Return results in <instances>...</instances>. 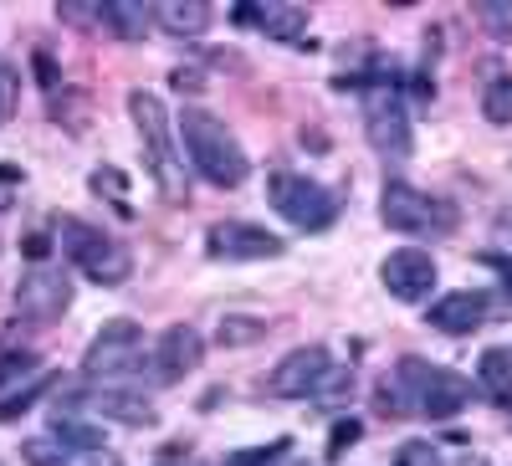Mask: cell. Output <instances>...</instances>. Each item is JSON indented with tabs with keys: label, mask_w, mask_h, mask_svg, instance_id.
Here are the masks:
<instances>
[{
	"label": "cell",
	"mask_w": 512,
	"mask_h": 466,
	"mask_svg": "<svg viewBox=\"0 0 512 466\" xmlns=\"http://www.w3.org/2000/svg\"><path fill=\"white\" fill-rule=\"evenodd\" d=\"M154 26L169 36H200L210 26V6L205 0H159L154 6Z\"/></svg>",
	"instance_id": "obj_20"
},
{
	"label": "cell",
	"mask_w": 512,
	"mask_h": 466,
	"mask_svg": "<svg viewBox=\"0 0 512 466\" xmlns=\"http://www.w3.org/2000/svg\"><path fill=\"white\" fill-rule=\"evenodd\" d=\"M16 103H21V72L11 62H0V129L16 118Z\"/></svg>",
	"instance_id": "obj_26"
},
{
	"label": "cell",
	"mask_w": 512,
	"mask_h": 466,
	"mask_svg": "<svg viewBox=\"0 0 512 466\" xmlns=\"http://www.w3.org/2000/svg\"><path fill=\"white\" fill-rule=\"evenodd\" d=\"M487 313H492V303L482 292H446L441 303H431V328L461 338V333H477L487 323Z\"/></svg>",
	"instance_id": "obj_18"
},
{
	"label": "cell",
	"mask_w": 512,
	"mask_h": 466,
	"mask_svg": "<svg viewBox=\"0 0 512 466\" xmlns=\"http://www.w3.org/2000/svg\"><path fill=\"white\" fill-rule=\"evenodd\" d=\"M272 466H297V461H292V451H287V456H277V461H272Z\"/></svg>",
	"instance_id": "obj_36"
},
{
	"label": "cell",
	"mask_w": 512,
	"mask_h": 466,
	"mask_svg": "<svg viewBox=\"0 0 512 466\" xmlns=\"http://www.w3.org/2000/svg\"><path fill=\"white\" fill-rule=\"evenodd\" d=\"M57 410H82V415L113 420V426H134V431H144V426H154V420H159L144 395L123 390V385H93V379H82V385L62 390Z\"/></svg>",
	"instance_id": "obj_8"
},
{
	"label": "cell",
	"mask_w": 512,
	"mask_h": 466,
	"mask_svg": "<svg viewBox=\"0 0 512 466\" xmlns=\"http://www.w3.org/2000/svg\"><path fill=\"white\" fill-rule=\"evenodd\" d=\"M262 338H267V323L262 318H221L216 344L221 349H246V344H262Z\"/></svg>",
	"instance_id": "obj_23"
},
{
	"label": "cell",
	"mask_w": 512,
	"mask_h": 466,
	"mask_svg": "<svg viewBox=\"0 0 512 466\" xmlns=\"http://www.w3.org/2000/svg\"><path fill=\"white\" fill-rule=\"evenodd\" d=\"M200 359H205V338L190 323H175L159 333V344L149 354V374H154V385H180L185 374L200 369Z\"/></svg>",
	"instance_id": "obj_13"
},
{
	"label": "cell",
	"mask_w": 512,
	"mask_h": 466,
	"mask_svg": "<svg viewBox=\"0 0 512 466\" xmlns=\"http://www.w3.org/2000/svg\"><path fill=\"white\" fill-rule=\"evenodd\" d=\"M26 369H36V354H16V349H0V385L21 379Z\"/></svg>",
	"instance_id": "obj_30"
},
{
	"label": "cell",
	"mask_w": 512,
	"mask_h": 466,
	"mask_svg": "<svg viewBox=\"0 0 512 466\" xmlns=\"http://www.w3.org/2000/svg\"><path fill=\"white\" fill-rule=\"evenodd\" d=\"M477 16H482V26H487L497 41H512V0H482Z\"/></svg>",
	"instance_id": "obj_25"
},
{
	"label": "cell",
	"mask_w": 512,
	"mask_h": 466,
	"mask_svg": "<svg viewBox=\"0 0 512 466\" xmlns=\"http://www.w3.org/2000/svg\"><path fill=\"white\" fill-rule=\"evenodd\" d=\"M241 26H256L267 41H282V47H308V11L287 6V0H262V6H236Z\"/></svg>",
	"instance_id": "obj_15"
},
{
	"label": "cell",
	"mask_w": 512,
	"mask_h": 466,
	"mask_svg": "<svg viewBox=\"0 0 512 466\" xmlns=\"http://www.w3.org/2000/svg\"><path fill=\"white\" fill-rule=\"evenodd\" d=\"M72 308V277L62 267H31L16 282V313L26 323H57Z\"/></svg>",
	"instance_id": "obj_11"
},
{
	"label": "cell",
	"mask_w": 512,
	"mask_h": 466,
	"mask_svg": "<svg viewBox=\"0 0 512 466\" xmlns=\"http://www.w3.org/2000/svg\"><path fill=\"white\" fill-rule=\"evenodd\" d=\"M477 385H482L502 410H512V349H487V354H482Z\"/></svg>",
	"instance_id": "obj_21"
},
{
	"label": "cell",
	"mask_w": 512,
	"mask_h": 466,
	"mask_svg": "<svg viewBox=\"0 0 512 466\" xmlns=\"http://www.w3.org/2000/svg\"><path fill=\"white\" fill-rule=\"evenodd\" d=\"M379 221L400 231V236H451L456 231V210L436 195H425L405 180H390L379 195Z\"/></svg>",
	"instance_id": "obj_5"
},
{
	"label": "cell",
	"mask_w": 512,
	"mask_h": 466,
	"mask_svg": "<svg viewBox=\"0 0 512 466\" xmlns=\"http://www.w3.org/2000/svg\"><path fill=\"white\" fill-rule=\"evenodd\" d=\"M395 466H441V451L431 441H405L395 451Z\"/></svg>",
	"instance_id": "obj_28"
},
{
	"label": "cell",
	"mask_w": 512,
	"mask_h": 466,
	"mask_svg": "<svg viewBox=\"0 0 512 466\" xmlns=\"http://www.w3.org/2000/svg\"><path fill=\"white\" fill-rule=\"evenodd\" d=\"M175 88H180V93H200V77L180 67V72H175Z\"/></svg>",
	"instance_id": "obj_34"
},
{
	"label": "cell",
	"mask_w": 512,
	"mask_h": 466,
	"mask_svg": "<svg viewBox=\"0 0 512 466\" xmlns=\"http://www.w3.org/2000/svg\"><path fill=\"white\" fill-rule=\"evenodd\" d=\"M180 134H185V154H190V164H195V175L210 180L216 190H236V185L251 175V159H246L241 139L226 129L216 113L185 108V113H180Z\"/></svg>",
	"instance_id": "obj_1"
},
{
	"label": "cell",
	"mask_w": 512,
	"mask_h": 466,
	"mask_svg": "<svg viewBox=\"0 0 512 466\" xmlns=\"http://www.w3.org/2000/svg\"><path fill=\"white\" fill-rule=\"evenodd\" d=\"M379 282H384V292H390L395 303H425V298H431V287H436V262H431V251L400 246L395 257H384Z\"/></svg>",
	"instance_id": "obj_12"
},
{
	"label": "cell",
	"mask_w": 512,
	"mask_h": 466,
	"mask_svg": "<svg viewBox=\"0 0 512 466\" xmlns=\"http://www.w3.org/2000/svg\"><path fill=\"white\" fill-rule=\"evenodd\" d=\"M492 226H497V236H512V200L497 210V221H492Z\"/></svg>",
	"instance_id": "obj_35"
},
{
	"label": "cell",
	"mask_w": 512,
	"mask_h": 466,
	"mask_svg": "<svg viewBox=\"0 0 512 466\" xmlns=\"http://www.w3.org/2000/svg\"><path fill=\"white\" fill-rule=\"evenodd\" d=\"M128 118H134L144 169L154 175L159 195L164 200H185V159H180V144H175V118H169V108L154 93L134 88L128 93Z\"/></svg>",
	"instance_id": "obj_2"
},
{
	"label": "cell",
	"mask_w": 512,
	"mask_h": 466,
	"mask_svg": "<svg viewBox=\"0 0 512 466\" xmlns=\"http://www.w3.org/2000/svg\"><path fill=\"white\" fill-rule=\"evenodd\" d=\"M364 139L379 159H410V108L395 77H374L364 82Z\"/></svg>",
	"instance_id": "obj_3"
},
{
	"label": "cell",
	"mask_w": 512,
	"mask_h": 466,
	"mask_svg": "<svg viewBox=\"0 0 512 466\" xmlns=\"http://www.w3.org/2000/svg\"><path fill=\"white\" fill-rule=\"evenodd\" d=\"M482 118L497 123V129H507V123H512V72H497L487 88H482Z\"/></svg>",
	"instance_id": "obj_22"
},
{
	"label": "cell",
	"mask_w": 512,
	"mask_h": 466,
	"mask_svg": "<svg viewBox=\"0 0 512 466\" xmlns=\"http://www.w3.org/2000/svg\"><path fill=\"white\" fill-rule=\"evenodd\" d=\"M359 420H333V431H328V456H344L354 441H359Z\"/></svg>",
	"instance_id": "obj_29"
},
{
	"label": "cell",
	"mask_w": 512,
	"mask_h": 466,
	"mask_svg": "<svg viewBox=\"0 0 512 466\" xmlns=\"http://www.w3.org/2000/svg\"><path fill=\"white\" fill-rule=\"evenodd\" d=\"M333 374H338L333 354L323 344H303L267 374V395L272 400H323V390L333 385Z\"/></svg>",
	"instance_id": "obj_9"
},
{
	"label": "cell",
	"mask_w": 512,
	"mask_h": 466,
	"mask_svg": "<svg viewBox=\"0 0 512 466\" xmlns=\"http://www.w3.org/2000/svg\"><path fill=\"white\" fill-rule=\"evenodd\" d=\"M31 62H36V77H41V88H47V93H57V82H62V77H57V67H52V57H47V52H36Z\"/></svg>",
	"instance_id": "obj_31"
},
{
	"label": "cell",
	"mask_w": 512,
	"mask_h": 466,
	"mask_svg": "<svg viewBox=\"0 0 512 466\" xmlns=\"http://www.w3.org/2000/svg\"><path fill=\"white\" fill-rule=\"evenodd\" d=\"M47 390H52V374H41L31 390H21V395H11V400H0V426H11V420H21V415H26V410H31L41 395H47Z\"/></svg>",
	"instance_id": "obj_24"
},
{
	"label": "cell",
	"mask_w": 512,
	"mask_h": 466,
	"mask_svg": "<svg viewBox=\"0 0 512 466\" xmlns=\"http://www.w3.org/2000/svg\"><path fill=\"white\" fill-rule=\"evenodd\" d=\"M88 185H93L98 195H113V205H118L123 216H128V180L118 175V169H98V175H93Z\"/></svg>",
	"instance_id": "obj_27"
},
{
	"label": "cell",
	"mask_w": 512,
	"mask_h": 466,
	"mask_svg": "<svg viewBox=\"0 0 512 466\" xmlns=\"http://www.w3.org/2000/svg\"><path fill=\"white\" fill-rule=\"evenodd\" d=\"M98 26H108L118 41H144L154 26V6H139V0H98Z\"/></svg>",
	"instance_id": "obj_19"
},
{
	"label": "cell",
	"mask_w": 512,
	"mask_h": 466,
	"mask_svg": "<svg viewBox=\"0 0 512 466\" xmlns=\"http://www.w3.org/2000/svg\"><path fill=\"white\" fill-rule=\"evenodd\" d=\"M492 272H502V282H507V292H512V257H482Z\"/></svg>",
	"instance_id": "obj_33"
},
{
	"label": "cell",
	"mask_w": 512,
	"mask_h": 466,
	"mask_svg": "<svg viewBox=\"0 0 512 466\" xmlns=\"http://www.w3.org/2000/svg\"><path fill=\"white\" fill-rule=\"evenodd\" d=\"M82 374H88L93 385L139 379L144 374V333H139V323H128V318L103 323V333L88 344V354H82Z\"/></svg>",
	"instance_id": "obj_7"
},
{
	"label": "cell",
	"mask_w": 512,
	"mask_h": 466,
	"mask_svg": "<svg viewBox=\"0 0 512 466\" xmlns=\"http://www.w3.org/2000/svg\"><path fill=\"white\" fill-rule=\"evenodd\" d=\"M472 400V379L456 374V369H441V364H425L420 369V395H415V415L425 420H451L466 410Z\"/></svg>",
	"instance_id": "obj_14"
},
{
	"label": "cell",
	"mask_w": 512,
	"mask_h": 466,
	"mask_svg": "<svg viewBox=\"0 0 512 466\" xmlns=\"http://www.w3.org/2000/svg\"><path fill=\"white\" fill-rule=\"evenodd\" d=\"M461 466H487V461H482V456H466V461H461Z\"/></svg>",
	"instance_id": "obj_37"
},
{
	"label": "cell",
	"mask_w": 512,
	"mask_h": 466,
	"mask_svg": "<svg viewBox=\"0 0 512 466\" xmlns=\"http://www.w3.org/2000/svg\"><path fill=\"white\" fill-rule=\"evenodd\" d=\"M282 236L251 226V221H216L205 231V257L210 262H277L282 257Z\"/></svg>",
	"instance_id": "obj_10"
},
{
	"label": "cell",
	"mask_w": 512,
	"mask_h": 466,
	"mask_svg": "<svg viewBox=\"0 0 512 466\" xmlns=\"http://www.w3.org/2000/svg\"><path fill=\"white\" fill-rule=\"evenodd\" d=\"M26 466H123L118 451L108 446H67V441H52V436H36L21 446Z\"/></svg>",
	"instance_id": "obj_16"
},
{
	"label": "cell",
	"mask_w": 512,
	"mask_h": 466,
	"mask_svg": "<svg viewBox=\"0 0 512 466\" xmlns=\"http://www.w3.org/2000/svg\"><path fill=\"white\" fill-rule=\"evenodd\" d=\"M267 200L277 205V216L297 231H328L338 221V195L308 175H292V169H277L267 180Z\"/></svg>",
	"instance_id": "obj_6"
},
{
	"label": "cell",
	"mask_w": 512,
	"mask_h": 466,
	"mask_svg": "<svg viewBox=\"0 0 512 466\" xmlns=\"http://www.w3.org/2000/svg\"><path fill=\"white\" fill-rule=\"evenodd\" d=\"M57 246L82 267V277L98 282V287H118V282H128V272H134L128 246L113 241V236H103V231L88 226V221H72V216H67V221L57 226Z\"/></svg>",
	"instance_id": "obj_4"
},
{
	"label": "cell",
	"mask_w": 512,
	"mask_h": 466,
	"mask_svg": "<svg viewBox=\"0 0 512 466\" xmlns=\"http://www.w3.org/2000/svg\"><path fill=\"white\" fill-rule=\"evenodd\" d=\"M420 369L425 359H400L390 374L379 379V390H374V410L384 420H400V415H415V395H420Z\"/></svg>",
	"instance_id": "obj_17"
},
{
	"label": "cell",
	"mask_w": 512,
	"mask_h": 466,
	"mask_svg": "<svg viewBox=\"0 0 512 466\" xmlns=\"http://www.w3.org/2000/svg\"><path fill=\"white\" fill-rule=\"evenodd\" d=\"M21 251H26V257H31L36 267H47V251H52V241L36 231V236H26V246H21Z\"/></svg>",
	"instance_id": "obj_32"
}]
</instances>
